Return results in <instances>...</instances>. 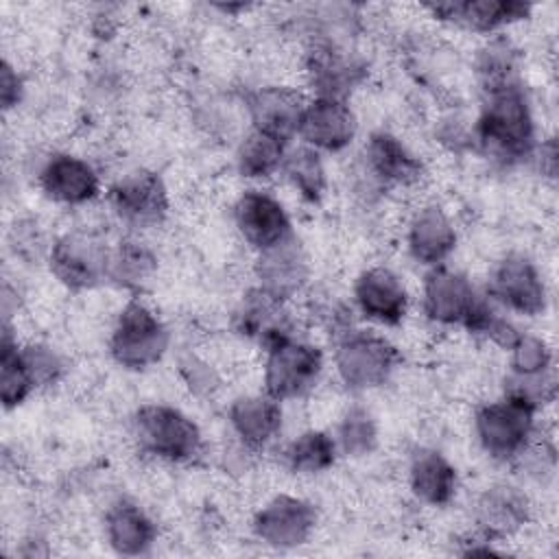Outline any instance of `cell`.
Returning <instances> with one entry per match:
<instances>
[{"label": "cell", "instance_id": "5b68a950", "mask_svg": "<svg viewBox=\"0 0 559 559\" xmlns=\"http://www.w3.org/2000/svg\"><path fill=\"white\" fill-rule=\"evenodd\" d=\"M170 345V332L164 321L142 301H129L116 319L109 352L124 369H146L162 360Z\"/></svg>", "mask_w": 559, "mask_h": 559}, {"label": "cell", "instance_id": "277c9868", "mask_svg": "<svg viewBox=\"0 0 559 559\" xmlns=\"http://www.w3.org/2000/svg\"><path fill=\"white\" fill-rule=\"evenodd\" d=\"M133 437L144 452L175 463L194 459L203 445L199 426L166 404L140 406L133 415Z\"/></svg>", "mask_w": 559, "mask_h": 559}, {"label": "cell", "instance_id": "6da1fadb", "mask_svg": "<svg viewBox=\"0 0 559 559\" xmlns=\"http://www.w3.org/2000/svg\"><path fill=\"white\" fill-rule=\"evenodd\" d=\"M474 140L483 151L504 162L522 159L533 151L535 120L528 96L518 81L485 90Z\"/></svg>", "mask_w": 559, "mask_h": 559}, {"label": "cell", "instance_id": "f546056e", "mask_svg": "<svg viewBox=\"0 0 559 559\" xmlns=\"http://www.w3.org/2000/svg\"><path fill=\"white\" fill-rule=\"evenodd\" d=\"M286 157V142L260 131H251L238 148V170L242 177L262 179L282 170Z\"/></svg>", "mask_w": 559, "mask_h": 559}, {"label": "cell", "instance_id": "4fadbf2b", "mask_svg": "<svg viewBox=\"0 0 559 559\" xmlns=\"http://www.w3.org/2000/svg\"><path fill=\"white\" fill-rule=\"evenodd\" d=\"M297 135L314 151H343L356 135V116L347 100L314 96L306 103Z\"/></svg>", "mask_w": 559, "mask_h": 559}, {"label": "cell", "instance_id": "4316f807", "mask_svg": "<svg viewBox=\"0 0 559 559\" xmlns=\"http://www.w3.org/2000/svg\"><path fill=\"white\" fill-rule=\"evenodd\" d=\"M33 389H35V382L24 362L22 347L13 338L9 323H4L2 343H0V397L4 408H13L22 404Z\"/></svg>", "mask_w": 559, "mask_h": 559}, {"label": "cell", "instance_id": "9a60e30c", "mask_svg": "<svg viewBox=\"0 0 559 559\" xmlns=\"http://www.w3.org/2000/svg\"><path fill=\"white\" fill-rule=\"evenodd\" d=\"M354 299L362 317L382 325H397L408 308L404 282L386 266L362 271L354 284Z\"/></svg>", "mask_w": 559, "mask_h": 559}, {"label": "cell", "instance_id": "7c38bea8", "mask_svg": "<svg viewBox=\"0 0 559 559\" xmlns=\"http://www.w3.org/2000/svg\"><path fill=\"white\" fill-rule=\"evenodd\" d=\"M234 223L258 253L293 238L290 218L284 205L269 192L247 190L234 205Z\"/></svg>", "mask_w": 559, "mask_h": 559}, {"label": "cell", "instance_id": "ac0fdd59", "mask_svg": "<svg viewBox=\"0 0 559 559\" xmlns=\"http://www.w3.org/2000/svg\"><path fill=\"white\" fill-rule=\"evenodd\" d=\"M367 173L382 186H413L421 179L424 166L406 144L389 131H376L365 144Z\"/></svg>", "mask_w": 559, "mask_h": 559}, {"label": "cell", "instance_id": "836d02e7", "mask_svg": "<svg viewBox=\"0 0 559 559\" xmlns=\"http://www.w3.org/2000/svg\"><path fill=\"white\" fill-rule=\"evenodd\" d=\"M509 352H511V369L515 376H535L552 367L550 347L546 345L544 338L535 334H520Z\"/></svg>", "mask_w": 559, "mask_h": 559}, {"label": "cell", "instance_id": "cb8c5ba5", "mask_svg": "<svg viewBox=\"0 0 559 559\" xmlns=\"http://www.w3.org/2000/svg\"><path fill=\"white\" fill-rule=\"evenodd\" d=\"M408 480L413 493L432 507L448 504L456 491V469L437 450H417L413 454Z\"/></svg>", "mask_w": 559, "mask_h": 559}, {"label": "cell", "instance_id": "ffe728a7", "mask_svg": "<svg viewBox=\"0 0 559 559\" xmlns=\"http://www.w3.org/2000/svg\"><path fill=\"white\" fill-rule=\"evenodd\" d=\"M229 424L249 450H260L273 441L282 428V406L269 393L242 395L229 406Z\"/></svg>", "mask_w": 559, "mask_h": 559}, {"label": "cell", "instance_id": "7402d4cb", "mask_svg": "<svg viewBox=\"0 0 559 559\" xmlns=\"http://www.w3.org/2000/svg\"><path fill=\"white\" fill-rule=\"evenodd\" d=\"M430 11L441 20L456 22L465 28L478 33H491L511 22L524 20L531 11V4L515 0H465V2H448L432 4Z\"/></svg>", "mask_w": 559, "mask_h": 559}, {"label": "cell", "instance_id": "d4e9b609", "mask_svg": "<svg viewBox=\"0 0 559 559\" xmlns=\"http://www.w3.org/2000/svg\"><path fill=\"white\" fill-rule=\"evenodd\" d=\"M308 74L317 90V96L343 98L360 79V66L343 50L319 44L308 52Z\"/></svg>", "mask_w": 559, "mask_h": 559}, {"label": "cell", "instance_id": "30bf717a", "mask_svg": "<svg viewBox=\"0 0 559 559\" xmlns=\"http://www.w3.org/2000/svg\"><path fill=\"white\" fill-rule=\"evenodd\" d=\"M487 290L491 299L518 314L535 317L546 308V284L537 266L524 255L502 258L489 275Z\"/></svg>", "mask_w": 559, "mask_h": 559}, {"label": "cell", "instance_id": "e575fe53", "mask_svg": "<svg viewBox=\"0 0 559 559\" xmlns=\"http://www.w3.org/2000/svg\"><path fill=\"white\" fill-rule=\"evenodd\" d=\"M22 356H24V362L28 367V373H31L35 386L52 384L63 373V360L50 345L31 343V345L22 347Z\"/></svg>", "mask_w": 559, "mask_h": 559}, {"label": "cell", "instance_id": "7a4b0ae2", "mask_svg": "<svg viewBox=\"0 0 559 559\" xmlns=\"http://www.w3.org/2000/svg\"><path fill=\"white\" fill-rule=\"evenodd\" d=\"M424 314L439 325H463L469 332L485 334L498 314L472 286V282L443 264L432 266L424 280Z\"/></svg>", "mask_w": 559, "mask_h": 559}, {"label": "cell", "instance_id": "d6a6232c", "mask_svg": "<svg viewBox=\"0 0 559 559\" xmlns=\"http://www.w3.org/2000/svg\"><path fill=\"white\" fill-rule=\"evenodd\" d=\"M476 68H478V74L483 81V90L513 83L515 81V52L502 39L491 41L480 50Z\"/></svg>", "mask_w": 559, "mask_h": 559}, {"label": "cell", "instance_id": "3957f363", "mask_svg": "<svg viewBox=\"0 0 559 559\" xmlns=\"http://www.w3.org/2000/svg\"><path fill=\"white\" fill-rule=\"evenodd\" d=\"M264 347V393L284 402L301 397L314 386L323 369V354L319 347L293 338L290 332L275 336Z\"/></svg>", "mask_w": 559, "mask_h": 559}, {"label": "cell", "instance_id": "2e32d148", "mask_svg": "<svg viewBox=\"0 0 559 559\" xmlns=\"http://www.w3.org/2000/svg\"><path fill=\"white\" fill-rule=\"evenodd\" d=\"M308 258L295 238H288L286 242L258 253V288L280 301L295 297L308 282Z\"/></svg>", "mask_w": 559, "mask_h": 559}, {"label": "cell", "instance_id": "8d00e7d4", "mask_svg": "<svg viewBox=\"0 0 559 559\" xmlns=\"http://www.w3.org/2000/svg\"><path fill=\"white\" fill-rule=\"evenodd\" d=\"M20 98H22V79L9 61H2V70H0V103H2V109L9 111L11 107H15L20 103Z\"/></svg>", "mask_w": 559, "mask_h": 559}, {"label": "cell", "instance_id": "83f0119b", "mask_svg": "<svg viewBox=\"0 0 559 559\" xmlns=\"http://www.w3.org/2000/svg\"><path fill=\"white\" fill-rule=\"evenodd\" d=\"M336 450V441L328 432L306 430L286 445L284 461L295 474H321L334 465Z\"/></svg>", "mask_w": 559, "mask_h": 559}, {"label": "cell", "instance_id": "ba28073f", "mask_svg": "<svg viewBox=\"0 0 559 559\" xmlns=\"http://www.w3.org/2000/svg\"><path fill=\"white\" fill-rule=\"evenodd\" d=\"M111 251L92 234L72 231L55 240L48 253L52 275L72 290H85L109 280Z\"/></svg>", "mask_w": 559, "mask_h": 559}, {"label": "cell", "instance_id": "8fae6325", "mask_svg": "<svg viewBox=\"0 0 559 559\" xmlns=\"http://www.w3.org/2000/svg\"><path fill=\"white\" fill-rule=\"evenodd\" d=\"M317 524L312 502L297 496H275L253 518V533L260 542L275 548H295L308 542Z\"/></svg>", "mask_w": 559, "mask_h": 559}, {"label": "cell", "instance_id": "4dcf8cb0", "mask_svg": "<svg viewBox=\"0 0 559 559\" xmlns=\"http://www.w3.org/2000/svg\"><path fill=\"white\" fill-rule=\"evenodd\" d=\"M155 266V255L142 242L124 240L109 255V280L127 288H138L153 275Z\"/></svg>", "mask_w": 559, "mask_h": 559}, {"label": "cell", "instance_id": "d6986e66", "mask_svg": "<svg viewBox=\"0 0 559 559\" xmlns=\"http://www.w3.org/2000/svg\"><path fill=\"white\" fill-rule=\"evenodd\" d=\"M406 242L413 260L426 266H439L456 247V229L445 210L430 203L411 218Z\"/></svg>", "mask_w": 559, "mask_h": 559}, {"label": "cell", "instance_id": "e0dca14e", "mask_svg": "<svg viewBox=\"0 0 559 559\" xmlns=\"http://www.w3.org/2000/svg\"><path fill=\"white\" fill-rule=\"evenodd\" d=\"M39 186L52 201L66 205H83L98 194L100 179L85 159L57 153L44 164L39 173Z\"/></svg>", "mask_w": 559, "mask_h": 559}, {"label": "cell", "instance_id": "603a6c76", "mask_svg": "<svg viewBox=\"0 0 559 559\" xmlns=\"http://www.w3.org/2000/svg\"><path fill=\"white\" fill-rule=\"evenodd\" d=\"M526 518V498L507 485L489 487L476 502V524L487 542L515 533L524 526Z\"/></svg>", "mask_w": 559, "mask_h": 559}, {"label": "cell", "instance_id": "1f68e13d", "mask_svg": "<svg viewBox=\"0 0 559 559\" xmlns=\"http://www.w3.org/2000/svg\"><path fill=\"white\" fill-rule=\"evenodd\" d=\"M336 448L347 456H365L373 452L378 443V428L373 417L365 408H352L338 424L336 430Z\"/></svg>", "mask_w": 559, "mask_h": 559}, {"label": "cell", "instance_id": "484cf974", "mask_svg": "<svg viewBox=\"0 0 559 559\" xmlns=\"http://www.w3.org/2000/svg\"><path fill=\"white\" fill-rule=\"evenodd\" d=\"M284 301L266 295L258 286L242 299L236 312V330L249 338H258L260 343H269L280 334H286L282 314Z\"/></svg>", "mask_w": 559, "mask_h": 559}, {"label": "cell", "instance_id": "5bb4252c", "mask_svg": "<svg viewBox=\"0 0 559 559\" xmlns=\"http://www.w3.org/2000/svg\"><path fill=\"white\" fill-rule=\"evenodd\" d=\"M304 107V96L297 90L284 85H264L247 96L253 131L277 138L286 144L299 131Z\"/></svg>", "mask_w": 559, "mask_h": 559}, {"label": "cell", "instance_id": "d590c367", "mask_svg": "<svg viewBox=\"0 0 559 559\" xmlns=\"http://www.w3.org/2000/svg\"><path fill=\"white\" fill-rule=\"evenodd\" d=\"M179 371L190 391H194L197 395H210L218 386V373L212 369V365L194 354H186L179 360Z\"/></svg>", "mask_w": 559, "mask_h": 559}, {"label": "cell", "instance_id": "9c48e42d", "mask_svg": "<svg viewBox=\"0 0 559 559\" xmlns=\"http://www.w3.org/2000/svg\"><path fill=\"white\" fill-rule=\"evenodd\" d=\"M114 214L129 227L151 229L168 214V194L162 177L151 170H135L116 181L109 190Z\"/></svg>", "mask_w": 559, "mask_h": 559}, {"label": "cell", "instance_id": "44dd1931", "mask_svg": "<svg viewBox=\"0 0 559 559\" xmlns=\"http://www.w3.org/2000/svg\"><path fill=\"white\" fill-rule=\"evenodd\" d=\"M105 535L118 555L138 557L155 544L157 526L135 502L118 500L105 513Z\"/></svg>", "mask_w": 559, "mask_h": 559}, {"label": "cell", "instance_id": "8992f818", "mask_svg": "<svg viewBox=\"0 0 559 559\" xmlns=\"http://www.w3.org/2000/svg\"><path fill=\"white\" fill-rule=\"evenodd\" d=\"M397 362V349L376 332L349 328L341 332L336 341L334 365L338 378L352 391H367L384 384Z\"/></svg>", "mask_w": 559, "mask_h": 559}, {"label": "cell", "instance_id": "f1b7e54d", "mask_svg": "<svg viewBox=\"0 0 559 559\" xmlns=\"http://www.w3.org/2000/svg\"><path fill=\"white\" fill-rule=\"evenodd\" d=\"M282 173L290 181V186L301 194V199L310 203H319L328 188L325 166L321 162L319 151L310 146H299L293 151H286V157L282 162Z\"/></svg>", "mask_w": 559, "mask_h": 559}, {"label": "cell", "instance_id": "52a82bcc", "mask_svg": "<svg viewBox=\"0 0 559 559\" xmlns=\"http://www.w3.org/2000/svg\"><path fill=\"white\" fill-rule=\"evenodd\" d=\"M535 411L511 395L483 404L474 417V430L483 450L500 461L518 459L533 439Z\"/></svg>", "mask_w": 559, "mask_h": 559}]
</instances>
